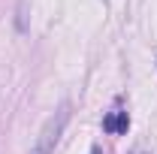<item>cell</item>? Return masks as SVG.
Instances as JSON below:
<instances>
[{
    "label": "cell",
    "instance_id": "6da1fadb",
    "mask_svg": "<svg viewBox=\"0 0 157 154\" xmlns=\"http://www.w3.org/2000/svg\"><path fill=\"white\" fill-rule=\"evenodd\" d=\"M63 124H67V109H58L55 115L48 118V124L42 127L36 145L30 154H55V145H58V136L63 133Z\"/></svg>",
    "mask_w": 157,
    "mask_h": 154
},
{
    "label": "cell",
    "instance_id": "7a4b0ae2",
    "mask_svg": "<svg viewBox=\"0 0 157 154\" xmlns=\"http://www.w3.org/2000/svg\"><path fill=\"white\" fill-rule=\"evenodd\" d=\"M103 127H106L109 133H127V127H130V118H127V112H112V115L103 121Z\"/></svg>",
    "mask_w": 157,
    "mask_h": 154
}]
</instances>
